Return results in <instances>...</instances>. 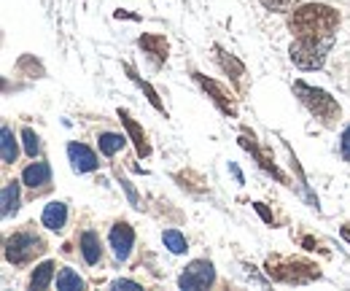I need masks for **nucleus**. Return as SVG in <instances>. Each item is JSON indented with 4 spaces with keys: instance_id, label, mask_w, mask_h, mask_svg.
I'll list each match as a JSON object with an SVG mask.
<instances>
[{
    "instance_id": "nucleus-2",
    "label": "nucleus",
    "mask_w": 350,
    "mask_h": 291,
    "mask_svg": "<svg viewBox=\"0 0 350 291\" xmlns=\"http://www.w3.org/2000/svg\"><path fill=\"white\" fill-rule=\"evenodd\" d=\"M264 273L275 283H288V286H307L321 278V267L315 262L299 259V256H278V253L267 256Z\"/></svg>"
},
{
    "instance_id": "nucleus-16",
    "label": "nucleus",
    "mask_w": 350,
    "mask_h": 291,
    "mask_svg": "<svg viewBox=\"0 0 350 291\" xmlns=\"http://www.w3.org/2000/svg\"><path fill=\"white\" fill-rule=\"evenodd\" d=\"M79 249H81L84 262H87V264H92V267H94V264L103 259V243H100V235H97L94 229H87V232L81 235Z\"/></svg>"
},
{
    "instance_id": "nucleus-4",
    "label": "nucleus",
    "mask_w": 350,
    "mask_h": 291,
    "mask_svg": "<svg viewBox=\"0 0 350 291\" xmlns=\"http://www.w3.org/2000/svg\"><path fill=\"white\" fill-rule=\"evenodd\" d=\"M44 253L46 240L33 229H19V232L8 235L3 243V256L14 267H27L30 262H36V256H44Z\"/></svg>"
},
{
    "instance_id": "nucleus-13",
    "label": "nucleus",
    "mask_w": 350,
    "mask_h": 291,
    "mask_svg": "<svg viewBox=\"0 0 350 291\" xmlns=\"http://www.w3.org/2000/svg\"><path fill=\"white\" fill-rule=\"evenodd\" d=\"M240 146H243L245 151H251V154L256 157V162H259V167H262L264 173H269V175H275V178H278L280 184H286V186H288V178H286V173H280V167L275 165V162H269V157H267V154H264L262 149L256 146V140H254V135L248 138V132H245V135L240 138Z\"/></svg>"
},
{
    "instance_id": "nucleus-22",
    "label": "nucleus",
    "mask_w": 350,
    "mask_h": 291,
    "mask_svg": "<svg viewBox=\"0 0 350 291\" xmlns=\"http://www.w3.org/2000/svg\"><path fill=\"white\" fill-rule=\"evenodd\" d=\"M124 71H127V76H130L132 81H135L137 86H140V89H143V92H146L148 103H151V105H154L159 114H165V105H162V100H159V92H157V89H154V86H151L148 81H143V79L135 73V68H132V65H124Z\"/></svg>"
},
{
    "instance_id": "nucleus-1",
    "label": "nucleus",
    "mask_w": 350,
    "mask_h": 291,
    "mask_svg": "<svg viewBox=\"0 0 350 291\" xmlns=\"http://www.w3.org/2000/svg\"><path fill=\"white\" fill-rule=\"evenodd\" d=\"M288 33L294 38H318V41H337L340 30V11L329 3H302L288 14Z\"/></svg>"
},
{
    "instance_id": "nucleus-29",
    "label": "nucleus",
    "mask_w": 350,
    "mask_h": 291,
    "mask_svg": "<svg viewBox=\"0 0 350 291\" xmlns=\"http://www.w3.org/2000/svg\"><path fill=\"white\" fill-rule=\"evenodd\" d=\"M113 289H140V283H135V281H113Z\"/></svg>"
},
{
    "instance_id": "nucleus-24",
    "label": "nucleus",
    "mask_w": 350,
    "mask_h": 291,
    "mask_svg": "<svg viewBox=\"0 0 350 291\" xmlns=\"http://www.w3.org/2000/svg\"><path fill=\"white\" fill-rule=\"evenodd\" d=\"M267 11H275V14H291L297 5H302V0H259Z\"/></svg>"
},
{
    "instance_id": "nucleus-18",
    "label": "nucleus",
    "mask_w": 350,
    "mask_h": 291,
    "mask_svg": "<svg viewBox=\"0 0 350 291\" xmlns=\"http://www.w3.org/2000/svg\"><path fill=\"white\" fill-rule=\"evenodd\" d=\"M54 270H57V264L54 262H41L36 270H33V275H30V291H46L51 286V281H54Z\"/></svg>"
},
{
    "instance_id": "nucleus-28",
    "label": "nucleus",
    "mask_w": 350,
    "mask_h": 291,
    "mask_svg": "<svg viewBox=\"0 0 350 291\" xmlns=\"http://www.w3.org/2000/svg\"><path fill=\"white\" fill-rule=\"evenodd\" d=\"M122 186L127 189V194H130V203H132V205H135V208H140V200H137V192L132 189V184H130V181H127V178H122Z\"/></svg>"
},
{
    "instance_id": "nucleus-11",
    "label": "nucleus",
    "mask_w": 350,
    "mask_h": 291,
    "mask_svg": "<svg viewBox=\"0 0 350 291\" xmlns=\"http://www.w3.org/2000/svg\"><path fill=\"white\" fill-rule=\"evenodd\" d=\"M119 119H122V125H124L127 135H130V140H132V146H135V151H137V157H140V160H146V157L151 154V143H148V138H146L143 127L137 125V122L130 116V111H124V108H119Z\"/></svg>"
},
{
    "instance_id": "nucleus-23",
    "label": "nucleus",
    "mask_w": 350,
    "mask_h": 291,
    "mask_svg": "<svg viewBox=\"0 0 350 291\" xmlns=\"http://www.w3.org/2000/svg\"><path fill=\"white\" fill-rule=\"evenodd\" d=\"M162 243H165V249L170 251V253H186V249H189L186 238L178 229H165L162 232Z\"/></svg>"
},
{
    "instance_id": "nucleus-26",
    "label": "nucleus",
    "mask_w": 350,
    "mask_h": 291,
    "mask_svg": "<svg viewBox=\"0 0 350 291\" xmlns=\"http://www.w3.org/2000/svg\"><path fill=\"white\" fill-rule=\"evenodd\" d=\"M340 146H342V157L350 162V125L342 129V138H340Z\"/></svg>"
},
{
    "instance_id": "nucleus-12",
    "label": "nucleus",
    "mask_w": 350,
    "mask_h": 291,
    "mask_svg": "<svg viewBox=\"0 0 350 291\" xmlns=\"http://www.w3.org/2000/svg\"><path fill=\"white\" fill-rule=\"evenodd\" d=\"M137 46H140L157 65L167 62V57H170V43H167L165 36H159V33H143V36L137 38Z\"/></svg>"
},
{
    "instance_id": "nucleus-9",
    "label": "nucleus",
    "mask_w": 350,
    "mask_h": 291,
    "mask_svg": "<svg viewBox=\"0 0 350 291\" xmlns=\"http://www.w3.org/2000/svg\"><path fill=\"white\" fill-rule=\"evenodd\" d=\"M68 160H70V167L76 173H94L100 167V160L97 154L89 149L87 143H68Z\"/></svg>"
},
{
    "instance_id": "nucleus-19",
    "label": "nucleus",
    "mask_w": 350,
    "mask_h": 291,
    "mask_svg": "<svg viewBox=\"0 0 350 291\" xmlns=\"http://www.w3.org/2000/svg\"><path fill=\"white\" fill-rule=\"evenodd\" d=\"M124 143H127V138L119 135V132H100L97 135V146H100L103 157H116L124 149Z\"/></svg>"
},
{
    "instance_id": "nucleus-30",
    "label": "nucleus",
    "mask_w": 350,
    "mask_h": 291,
    "mask_svg": "<svg viewBox=\"0 0 350 291\" xmlns=\"http://www.w3.org/2000/svg\"><path fill=\"white\" fill-rule=\"evenodd\" d=\"M302 246H305L307 251H315L318 249V240H312V238H302Z\"/></svg>"
},
{
    "instance_id": "nucleus-10",
    "label": "nucleus",
    "mask_w": 350,
    "mask_h": 291,
    "mask_svg": "<svg viewBox=\"0 0 350 291\" xmlns=\"http://www.w3.org/2000/svg\"><path fill=\"white\" fill-rule=\"evenodd\" d=\"M213 51H216V60H219L221 71H224V73L232 79V84H234V86L243 92V89H245V65H243V62H240L234 54L224 51L219 43L213 46Z\"/></svg>"
},
{
    "instance_id": "nucleus-5",
    "label": "nucleus",
    "mask_w": 350,
    "mask_h": 291,
    "mask_svg": "<svg viewBox=\"0 0 350 291\" xmlns=\"http://www.w3.org/2000/svg\"><path fill=\"white\" fill-rule=\"evenodd\" d=\"M334 41H318V38H294L288 46V57L299 71H321L326 65V57Z\"/></svg>"
},
{
    "instance_id": "nucleus-14",
    "label": "nucleus",
    "mask_w": 350,
    "mask_h": 291,
    "mask_svg": "<svg viewBox=\"0 0 350 291\" xmlns=\"http://www.w3.org/2000/svg\"><path fill=\"white\" fill-rule=\"evenodd\" d=\"M22 184L30 189H44L51 184V167L49 162H30L22 170Z\"/></svg>"
},
{
    "instance_id": "nucleus-27",
    "label": "nucleus",
    "mask_w": 350,
    "mask_h": 291,
    "mask_svg": "<svg viewBox=\"0 0 350 291\" xmlns=\"http://www.w3.org/2000/svg\"><path fill=\"white\" fill-rule=\"evenodd\" d=\"M254 210H256V213L262 216L267 224H275V216H272V213L267 210V205H264V203H254Z\"/></svg>"
},
{
    "instance_id": "nucleus-15",
    "label": "nucleus",
    "mask_w": 350,
    "mask_h": 291,
    "mask_svg": "<svg viewBox=\"0 0 350 291\" xmlns=\"http://www.w3.org/2000/svg\"><path fill=\"white\" fill-rule=\"evenodd\" d=\"M41 224H44L46 229H51V232H62L65 229V224H68V205L65 203H49L41 213Z\"/></svg>"
},
{
    "instance_id": "nucleus-6",
    "label": "nucleus",
    "mask_w": 350,
    "mask_h": 291,
    "mask_svg": "<svg viewBox=\"0 0 350 291\" xmlns=\"http://www.w3.org/2000/svg\"><path fill=\"white\" fill-rule=\"evenodd\" d=\"M216 283V267L208 259H194L183 267V273L178 275V289L183 291H202L211 289Z\"/></svg>"
},
{
    "instance_id": "nucleus-8",
    "label": "nucleus",
    "mask_w": 350,
    "mask_h": 291,
    "mask_svg": "<svg viewBox=\"0 0 350 291\" xmlns=\"http://www.w3.org/2000/svg\"><path fill=\"white\" fill-rule=\"evenodd\" d=\"M191 76H194V81L208 92V97L219 105L221 114H226V116H232V119L237 116V105H234V100L226 94V89H224L219 81H213V79H208V76H202V73H191Z\"/></svg>"
},
{
    "instance_id": "nucleus-17",
    "label": "nucleus",
    "mask_w": 350,
    "mask_h": 291,
    "mask_svg": "<svg viewBox=\"0 0 350 291\" xmlns=\"http://www.w3.org/2000/svg\"><path fill=\"white\" fill-rule=\"evenodd\" d=\"M0 157H3V165H14L16 157H19V146H16L14 129L8 125L0 127Z\"/></svg>"
},
{
    "instance_id": "nucleus-7",
    "label": "nucleus",
    "mask_w": 350,
    "mask_h": 291,
    "mask_svg": "<svg viewBox=\"0 0 350 291\" xmlns=\"http://www.w3.org/2000/svg\"><path fill=\"white\" fill-rule=\"evenodd\" d=\"M108 243H111L113 256H116L119 262H127L132 253V246H135V229H132L127 221H116V224L111 227Z\"/></svg>"
},
{
    "instance_id": "nucleus-21",
    "label": "nucleus",
    "mask_w": 350,
    "mask_h": 291,
    "mask_svg": "<svg viewBox=\"0 0 350 291\" xmlns=\"http://www.w3.org/2000/svg\"><path fill=\"white\" fill-rule=\"evenodd\" d=\"M0 205H3V218H8L11 213L19 210V181H8V184L3 186Z\"/></svg>"
},
{
    "instance_id": "nucleus-31",
    "label": "nucleus",
    "mask_w": 350,
    "mask_h": 291,
    "mask_svg": "<svg viewBox=\"0 0 350 291\" xmlns=\"http://www.w3.org/2000/svg\"><path fill=\"white\" fill-rule=\"evenodd\" d=\"M340 235H342V240H345V243H350V221L340 227Z\"/></svg>"
},
{
    "instance_id": "nucleus-3",
    "label": "nucleus",
    "mask_w": 350,
    "mask_h": 291,
    "mask_svg": "<svg viewBox=\"0 0 350 291\" xmlns=\"http://www.w3.org/2000/svg\"><path fill=\"white\" fill-rule=\"evenodd\" d=\"M294 94H297V100H299L323 127H337V122L342 119V105H340L337 97H332L326 89L312 86V84L297 79V81H294Z\"/></svg>"
},
{
    "instance_id": "nucleus-20",
    "label": "nucleus",
    "mask_w": 350,
    "mask_h": 291,
    "mask_svg": "<svg viewBox=\"0 0 350 291\" xmlns=\"http://www.w3.org/2000/svg\"><path fill=\"white\" fill-rule=\"evenodd\" d=\"M84 286L87 283H84V278L76 270L59 267V273H57V291H81Z\"/></svg>"
},
{
    "instance_id": "nucleus-25",
    "label": "nucleus",
    "mask_w": 350,
    "mask_h": 291,
    "mask_svg": "<svg viewBox=\"0 0 350 291\" xmlns=\"http://www.w3.org/2000/svg\"><path fill=\"white\" fill-rule=\"evenodd\" d=\"M22 140H25V154H27L30 160H36V157H38V151H41L38 135H36L30 127H25V129H22Z\"/></svg>"
}]
</instances>
